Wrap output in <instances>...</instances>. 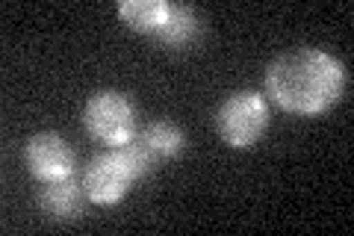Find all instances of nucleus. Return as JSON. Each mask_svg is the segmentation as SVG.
Listing matches in <instances>:
<instances>
[{"mask_svg":"<svg viewBox=\"0 0 354 236\" xmlns=\"http://www.w3.org/2000/svg\"><path fill=\"white\" fill-rule=\"evenodd\" d=\"M83 127L88 136L104 142L106 148H118L136 136V107L118 89L92 92L83 107Z\"/></svg>","mask_w":354,"mask_h":236,"instance_id":"obj_2","label":"nucleus"},{"mask_svg":"<svg viewBox=\"0 0 354 236\" xmlns=\"http://www.w3.org/2000/svg\"><path fill=\"white\" fill-rule=\"evenodd\" d=\"M169 6L171 3H165V0H121L118 15L130 30L157 36L165 18H169Z\"/></svg>","mask_w":354,"mask_h":236,"instance_id":"obj_8","label":"nucleus"},{"mask_svg":"<svg viewBox=\"0 0 354 236\" xmlns=\"http://www.w3.org/2000/svg\"><path fill=\"white\" fill-rule=\"evenodd\" d=\"M24 163L36 181H59L74 174V151L59 133H36L24 148Z\"/></svg>","mask_w":354,"mask_h":236,"instance_id":"obj_5","label":"nucleus"},{"mask_svg":"<svg viewBox=\"0 0 354 236\" xmlns=\"http://www.w3.org/2000/svg\"><path fill=\"white\" fill-rule=\"evenodd\" d=\"M201 36V15L195 12V6H186V3H171L169 6V18L165 24L160 27V33L153 39L165 48H189V44Z\"/></svg>","mask_w":354,"mask_h":236,"instance_id":"obj_7","label":"nucleus"},{"mask_svg":"<svg viewBox=\"0 0 354 236\" xmlns=\"http://www.w3.org/2000/svg\"><path fill=\"white\" fill-rule=\"evenodd\" d=\"M83 186L92 204L113 207L127 195V189L133 186V177L127 172L124 160L118 156V151L106 148L101 154H95L83 168Z\"/></svg>","mask_w":354,"mask_h":236,"instance_id":"obj_4","label":"nucleus"},{"mask_svg":"<svg viewBox=\"0 0 354 236\" xmlns=\"http://www.w3.org/2000/svg\"><path fill=\"white\" fill-rule=\"evenodd\" d=\"M86 204H88V195H86V186L77 174L59 177V181H48L39 189L41 212L50 219H57V221L80 219L86 212Z\"/></svg>","mask_w":354,"mask_h":236,"instance_id":"obj_6","label":"nucleus"},{"mask_svg":"<svg viewBox=\"0 0 354 236\" xmlns=\"http://www.w3.org/2000/svg\"><path fill=\"white\" fill-rule=\"evenodd\" d=\"M346 65L316 48L278 56L266 71V95L292 116H319L342 98Z\"/></svg>","mask_w":354,"mask_h":236,"instance_id":"obj_1","label":"nucleus"},{"mask_svg":"<svg viewBox=\"0 0 354 236\" xmlns=\"http://www.w3.org/2000/svg\"><path fill=\"white\" fill-rule=\"evenodd\" d=\"M139 142L153 154V160L157 163H169V160H174V156H180L183 145H186V136H183V130L177 125L160 118V121H151L148 127H142Z\"/></svg>","mask_w":354,"mask_h":236,"instance_id":"obj_9","label":"nucleus"},{"mask_svg":"<svg viewBox=\"0 0 354 236\" xmlns=\"http://www.w3.org/2000/svg\"><path fill=\"white\" fill-rule=\"evenodd\" d=\"M269 127V100L260 92H234L216 112V130L230 148H251Z\"/></svg>","mask_w":354,"mask_h":236,"instance_id":"obj_3","label":"nucleus"}]
</instances>
